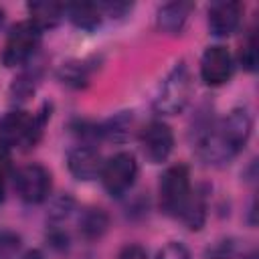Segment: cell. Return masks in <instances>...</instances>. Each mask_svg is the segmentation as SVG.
I'll use <instances>...</instances> for the list:
<instances>
[{
  "label": "cell",
  "mask_w": 259,
  "mask_h": 259,
  "mask_svg": "<svg viewBox=\"0 0 259 259\" xmlns=\"http://www.w3.org/2000/svg\"><path fill=\"white\" fill-rule=\"evenodd\" d=\"M103 16H123L127 10H132V4L127 2H99Z\"/></svg>",
  "instance_id": "d4e9b609"
},
{
  "label": "cell",
  "mask_w": 259,
  "mask_h": 259,
  "mask_svg": "<svg viewBox=\"0 0 259 259\" xmlns=\"http://www.w3.org/2000/svg\"><path fill=\"white\" fill-rule=\"evenodd\" d=\"M109 227V217L101 208H85L79 217V233L87 241L99 239Z\"/></svg>",
  "instance_id": "ac0fdd59"
},
{
  "label": "cell",
  "mask_w": 259,
  "mask_h": 259,
  "mask_svg": "<svg viewBox=\"0 0 259 259\" xmlns=\"http://www.w3.org/2000/svg\"><path fill=\"white\" fill-rule=\"evenodd\" d=\"M26 8L38 28H53L65 18V4L61 2H28Z\"/></svg>",
  "instance_id": "5bb4252c"
},
{
  "label": "cell",
  "mask_w": 259,
  "mask_h": 259,
  "mask_svg": "<svg viewBox=\"0 0 259 259\" xmlns=\"http://www.w3.org/2000/svg\"><path fill=\"white\" fill-rule=\"evenodd\" d=\"M158 194H160V208L164 214L180 219L188 198L192 194V186H190V172L184 164H174L170 166L158 184Z\"/></svg>",
  "instance_id": "277c9868"
},
{
  "label": "cell",
  "mask_w": 259,
  "mask_h": 259,
  "mask_svg": "<svg viewBox=\"0 0 259 259\" xmlns=\"http://www.w3.org/2000/svg\"><path fill=\"white\" fill-rule=\"evenodd\" d=\"M239 59H241V65H243L245 71H249V73L257 71V65H259V45H257L255 32H251V36H249L247 42L243 45Z\"/></svg>",
  "instance_id": "ffe728a7"
},
{
  "label": "cell",
  "mask_w": 259,
  "mask_h": 259,
  "mask_svg": "<svg viewBox=\"0 0 259 259\" xmlns=\"http://www.w3.org/2000/svg\"><path fill=\"white\" fill-rule=\"evenodd\" d=\"M91 71H93V65L89 61H69L59 67L57 79L63 85H69L73 89H83L89 85Z\"/></svg>",
  "instance_id": "9a60e30c"
},
{
  "label": "cell",
  "mask_w": 259,
  "mask_h": 259,
  "mask_svg": "<svg viewBox=\"0 0 259 259\" xmlns=\"http://www.w3.org/2000/svg\"><path fill=\"white\" fill-rule=\"evenodd\" d=\"M117 259H148V253L142 245H125L119 251Z\"/></svg>",
  "instance_id": "484cf974"
},
{
  "label": "cell",
  "mask_w": 259,
  "mask_h": 259,
  "mask_svg": "<svg viewBox=\"0 0 259 259\" xmlns=\"http://www.w3.org/2000/svg\"><path fill=\"white\" fill-rule=\"evenodd\" d=\"M67 168L77 180L89 182L101 174L103 158L91 146H77L67 154Z\"/></svg>",
  "instance_id": "8fae6325"
},
{
  "label": "cell",
  "mask_w": 259,
  "mask_h": 259,
  "mask_svg": "<svg viewBox=\"0 0 259 259\" xmlns=\"http://www.w3.org/2000/svg\"><path fill=\"white\" fill-rule=\"evenodd\" d=\"M180 221L190 229V231H198L202 229L204 221H206V194L202 188H194L190 198H188V204L180 217Z\"/></svg>",
  "instance_id": "e0dca14e"
},
{
  "label": "cell",
  "mask_w": 259,
  "mask_h": 259,
  "mask_svg": "<svg viewBox=\"0 0 259 259\" xmlns=\"http://www.w3.org/2000/svg\"><path fill=\"white\" fill-rule=\"evenodd\" d=\"M243 16V6L235 0H219L212 2L208 8V30L214 36H229L233 34Z\"/></svg>",
  "instance_id": "30bf717a"
},
{
  "label": "cell",
  "mask_w": 259,
  "mask_h": 259,
  "mask_svg": "<svg viewBox=\"0 0 259 259\" xmlns=\"http://www.w3.org/2000/svg\"><path fill=\"white\" fill-rule=\"evenodd\" d=\"M140 144H142V152L150 164H162L168 160V156L174 148V134L168 123L154 119L142 130Z\"/></svg>",
  "instance_id": "ba28073f"
},
{
  "label": "cell",
  "mask_w": 259,
  "mask_h": 259,
  "mask_svg": "<svg viewBox=\"0 0 259 259\" xmlns=\"http://www.w3.org/2000/svg\"><path fill=\"white\" fill-rule=\"evenodd\" d=\"M4 18H6V12H4V8L0 6V26L4 24Z\"/></svg>",
  "instance_id": "83f0119b"
},
{
  "label": "cell",
  "mask_w": 259,
  "mask_h": 259,
  "mask_svg": "<svg viewBox=\"0 0 259 259\" xmlns=\"http://www.w3.org/2000/svg\"><path fill=\"white\" fill-rule=\"evenodd\" d=\"M132 123H134L132 111H119L117 115L99 123V138L109 140V142H125L130 138Z\"/></svg>",
  "instance_id": "2e32d148"
},
{
  "label": "cell",
  "mask_w": 259,
  "mask_h": 259,
  "mask_svg": "<svg viewBox=\"0 0 259 259\" xmlns=\"http://www.w3.org/2000/svg\"><path fill=\"white\" fill-rule=\"evenodd\" d=\"M233 251H235V243H231V241H219V243H214L206 251V257L208 259H229L233 255Z\"/></svg>",
  "instance_id": "603a6c76"
},
{
  "label": "cell",
  "mask_w": 259,
  "mask_h": 259,
  "mask_svg": "<svg viewBox=\"0 0 259 259\" xmlns=\"http://www.w3.org/2000/svg\"><path fill=\"white\" fill-rule=\"evenodd\" d=\"M38 79H40L38 69H26V71H22V73L12 81V85H10V101H12V103H22V101H26V99L34 93V89H36V85H38Z\"/></svg>",
  "instance_id": "d6986e66"
},
{
  "label": "cell",
  "mask_w": 259,
  "mask_h": 259,
  "mask_svg": "<svg viewBox=\"0 0 259 259\" xmlns=\"http://www.w3.org/2000/svg\"><path fill=\"white\" fill-rule=\"evenodd\" d=\"M73 208H75V200H73V196L63 194V196L55 198L53 204H51V210H49V221H51V223H63L65 219L71 217Z\"/></svg>",
  "instance_id": "44dd1931"
},
{
  "label": "cell",
  "mask_w": 259,
  "mask_h": 259,
  "mask_svg": "<svg viewBox=\"0 0 259 259\" xmlns=\"http://www.w3.org/2000/svg\"><path fill=\"white\" fill-rule=\"evenodd\" d=\"M194 10L192 2H168L164 6L158 8V16H156V24L160 28V32L168 34V36H176L184 30L190 14Z\"/></svg>",
  "instance_id": "7c38bea8"
},
{
  "label": "cell",
  "mask_w": 259,
  "mask_h": 259,
  "mask_svg": "<svg viewBox=\"0 0 259 259\" xmlns=\"http://www.w3.org/2000/svg\"><path fill=\"white\" fill-rule=\"evenodd\" d=\"M136 176H138V162H136V156L130 152H119L109 160H105L99 174L103 188L111 196L125 194L134 186Z\"/></svg>",
  "instance_id": "8992f818"
},
{
  "label": "cell",
  "mask_w": 259,
  "mask_h": 259,
  "mask_svg": "<svg viewBox=\"0 0 259 259\" xmlns=\"http://www.w3.org/2000/svg\"><path fill=\"white\" fill-rule=\"evenodd\" d=\"M235 71L233 55L229 53L227 47L223 45H212L202 53L200 59V77L206 85L210 87H221L225 85Z\"/></svg>",
  "instance_id": "9c48e42d"
},
{
  "label": "cell",
  "mask_w": 259,
  "mask_h": 259,
  "mask_svg": "<svg viewBox=\"0 0 259 259\" xmlns=\"http://www.w3.org/2000/svg\"><path fill=\"white\" fill-rule=\"evenodd\" d=\"M51 172L40 164H26L14 174V188L28 204H40L51 192Z\"/></svg>",
  "instance_id": "52a82bcc"
},
{
  "label": "cell",
  "mask_w": 259,
  "mask_h": 259,
  "mask_svg": "<svg viewBox=\"0 0 259 259\" xmlns=\"http://www.w3.org/2000/svg\"><path fill=\"white\" fill-rule=\"evenodd\" d=\"M65 16L81 30H93L101 24L103 12L99 2H71L65 4Z\"/></svg>",
  "instance_id": "4fadbf2b"
},
{
  "label": "cell",
  "mask_w": 259,
  "mask_h": 259,
  "mask_svg": "<svg viewBox=\"0 0 259 259\" xmlns=\"http://www.w3.org/2000/svg\"><path fill=\"white\" fill-rule=\"evenodd\" d=\"M253 130L251 115L245 109H233L227 117L206 125L198 134V156L210 166L229 164L247 144Z\"/></svg>",
  "instance_id": "6da1fadb"
},
{
  "label": "cell",
  "mask_w": 259,
  "mask_h": 259,
  "mask_svg": "<svg viewBox=\"0 0 259 259\" xmlns=\"http://www.w3.org/2000/svg\"><path fill=\"white\" fill-rule=\"evenodd\" d=\"M190 89H192V81H190V71L186 67L184 61L176 63L174 69L166 75V79L162 81L156 97H154V111L160 115H176L180 113L188 99H190Z\"/></svg>",
  "instance_id": "3957f363"
},
{
  "label": "cell",
  "mask_w": 259,
  "mask_h": 259,
  "mask_svg": "<svg viewBox=\"0 0 259 259\" xmlns=\"http://www.w3.org/2000/svg\"><path fill=\"white\" fill-rule=\"evenodd\" d=\"M245 259H257V255H255V253H251V255H249V257H245Z\"/></svg>",
  "instance_id": "f1b7e54d"
},
{
  "label": "cell",
  "mask_w": 259,
  "mask_h": 259,
  "mask_svg": "<svg viewBox=\"0 0 259 259\" xmlns=\"http://www.w3.org/2000/svg\"><path fill=\"white\" fill-rule=\"evenodd\" d=\"M156 259H190V251L182 243L172 241L156 253Z\"/></svg>",
  "instance_id": "7402d4cb"
},
{
  "label": "cell",
  "mask_w": 259,
  "mask_h": 259,
  "mask_svg": "<svg viewBox=\"0 0 259 259\" xmlns=\"http://www.w3.org/2000/svg\"><path fill=\"white\" fill-rule=\"evenodd\" d=\"M22 259H45V257H42V253H40L38 249H32V251H28Z\"/></svg>",
  "instance_id": "4316f807"
},
{
  "label": "cell",
  "mask_w": 259,
  "mask_h": 259,
  "mask_svg": "<svg viewBox=\"0 0 259 259\" xmlns=\"http://www.w3.org/2000/svg\"><path fill=\"white\" fill-rule=\"evenodd\" d=\"M42 28H38L30 18L14 24L8 32L2 51V63L6 67H20L26 65L40 47Z\"/></svg>",
  "instance_id": "5b68a950"
},
{
  "label": "cell",
  "mask_w": 259,
  "mask_h": 259,
  "mask_svg": "<svg viewBox=\"0 0 259 259\" xmlns=\"http://www.w3.org/2000/svg\"><path fill=\"white\" fill-rule=\"evenodd\" d=\"M10 170V154L4 146H0V204L4 200V192H6V176Z\"/></svg>",
  "instance_id": "cb8c5ba5"
},
{
  "label": "cell",
  "mask_w": 259,
  "mask_h": 259,
  "mask_svg": "<svg viewBox=\"0 0 259 259\" xmlns=\"http://www.w3.org/2000/svg\"><path fill=\"white\" fill-rule=\"evenodd\" d=\"M49 115V105H45L38 113H28L24 109L8 111L0 117V146H4L6 150L34 148L42 136Z\"/></svg>",
  "instance_id": "7a4b0ae2"
}]
</instances>
